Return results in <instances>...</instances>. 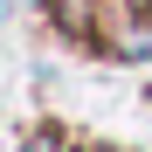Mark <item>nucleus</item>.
Returning <instances> with one entry per match:
<instances>
[{
	"label": "nucleus",
	"instance_id": "1",
	"mask_svg": "<svg viewBox=\"0 0 152 152\" xmlns=\"http://www.w3.org/2000/svg\"><path fill=\"white\" fill-rule=\"evenodd\" d=\"M104 152H111V145H104Z\"/></svg>",
	"mask_w": 152,
	"mask_h": 152
}]
</instances>
